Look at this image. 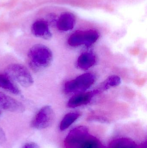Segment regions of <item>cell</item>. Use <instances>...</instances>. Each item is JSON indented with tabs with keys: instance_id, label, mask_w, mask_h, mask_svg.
Here are the masks:
<instances>
[{
	"instance_id": "1",
	"label": "cell",
	"mask_w": 147,
	"mask_h": 148,
	"mask_svg": "<svg viewBox=\"0 0 147 148\" xmlns=\"http://www.w3.org/2000/svg\"><path fill=\"white\" fill-rule=\"evenodd\" d=\"M28 65L35 73H39L49 66L53 60L51 49L45 45H34L28 53Z\"/></svg>"
},
{
	"instance_id": "2",
	"label": "cell",
	"mask_w": 147,
	"mask_h": 148,
	"mask_svg": "<svg viewBox=\"0 0 147 148\" xmlns=\"http://www.w3.org/2000/svg\"><path fill=\"white\" fill-rule=\"evenodd\" d=\"M96 77L93 74L86 73L66 82L65 84V91L67 93H78L85 92L95 82Z\"/></svg>"
},
{
	"instance_id": "3",
	"label": "cell",
	"mask_w": 147,
	"mask_h": 148,
	"mask_svg": "<svg viewBox=\"0 0 147 148\" xmlns=\"http://www.w3.org/2000/svg\"><path fill=\"white\" fill-rule=\"evenodd\" d=\"M5 72L9 77L22 87L28 88L33 83L32 76L23 65L16 63L10 64L6 68Z\"/></svg>"
},
{
	"instance_id": "4",
	"label": "cell",
	"mask_w": 147,
	"mask_h": 148,
	"mask_svg": "<svg viewBox=\"0 0 147 148\" xmlns=\"http://www.w3.org/2000/svg\"><path fill=\"white\" fill-rule=\"evenodd\" d=\"M90 134L89 129L85 126L74 128L68 133L64 141L65 148H81Z\"/></svg>"
},
{
	"instance_id": "5",
	"label": "cell",
	"mask_w": 147,
	"mask_h": 148,
	"mask_svg": "<svg viewBox=\"0 0 147 148\" xmlns=\"http://www.w3.org/2000/svg\"><path fill=\"white\" fill-rule=\"evenodd\" d=\"M98 37V32L94 29L77 31L70 36L68 42L72 47H77L82 45L90 47L96 42Z\"/></svg>"
},
{
	"instance_id": "6",
	"label": "cell",
	"mask_w": 147,
	"mask_h": 148,
	"mask_svg": "<svg viewBox=\"0 0 147 148\" xmlns=\"http://www.w3.org/2000/svg\"><path fill=\"white\" fill-rule=\"evenodd\" d=\"M54 114L51 106L47 105L39 110L32 121V127L42 130L50 127L54 121Z\"/></svg>"
},
{
	"instance_id": "7",
	"label": "cell",
	"mask_w": 147,
	"mask_h": 148,
	"mask_svg": "<svg viewBox=\"0 0 147 148\" xmlns=\"http://www.w3.org/2000/svg\"><path fill=\"white\" fill-rule=\"evenodd\" d=\"M0 108L14 113H22L25 109L20 102L1 92H0Z\"/></svg>"
},
{
	"instance_id": "8",
	"label": "cell",
	"mask_w": 147,
	"mask_h": 148,
	"mask_svg": "<svg viewBox=\"0 0 147 148\" xmlns=\"http://www.w3.org/2000/svg\"><path fill=\"white\" fill-rule=\"evenodd\" d=\"M99 94L97 90L93 91L78 93L73 96L67 103V107L76 108L83 105H86L92 100L96 95Z\"/></svg>"
},
{
	"instance_id": "9",
	"label": "cell",
	"mask_w": 147,
	"mask_h": 148,
	"mask_svg": "<svg viewBox=\"0 0 147 148\" xmlns=\"http://www.w3.org/2000/svg\"><path fill=\"white\" fill-rule=\"evenodd\" d=\"M31 31L35 36L45 40L50 39L52 36L48 24L46 22L42 20L35 22L32 25Z\"/></svg>"
},
{
	"instance_id": "10",
	"label": "cell",
	"mask_w": 147,
	"mask_h": 148,
	"mask_svg": "<svg viewBox=\"0 0 147 148\" xmlns=\"http://www.w3.org/2000/svg\"><path fill=\"white\" fill-rule=\"evenodd\" d=\"M75 23L74 16L70 13L62 14L57 21L58 29L61 31H67L73 28Z\"/></svg>"
},
{
	"instance_id": "11",
	"label": "cell",
	"mask_w": 147,
	"mask_h": 148,
	"mask_svg": "<svg viewBox=\"0 0 147 148\" xmlns=\"http://www.w3.org/2000/svg\"><path fill=\"white\" fill-rule=\"evenodd\" d=\"M13 80L7 74H0V88L14 95H20V91Z\"/></svg>"
},
{
	"instance_id": "12",
	"label": "cell",
	"mask_w": 147,
	"mask_h": 148,
	"mask_svg": "<svg viewBox=\"0 0 147 148\" xmlns=\"http://www.w3.org/2000/svg\"><path fill=\"white\" fill-rule=\"evenodd\" d=\"M96 62V57L91 53H83L79 57L77 62L78 66L79 68L87 70L93 66Z\"/></svg>"
},
{
	"instance_id": "13",
	"label": "cell",
	"mask_w": 147,
	"mask_h": 148,
	"mask_svg": "<svg viewBox=\"0 0 147 148\" xmlns=\"http://www.w3.org/2000/svg\"><path fill=\"white\" fill-rule=\"evenodd\" d=\"M110 148H137V146L131 139L122 137L112 141L110 143Z\"/></svg>"
},
{
	"instance_id": "14",
	"label": "cell",
	"mask_w": 147,
	"mask_h": 148,
	"mask_svg": "<svg viewBox=\"0 0 147 148\" xmlns=\"http://www.w3.org/2000/svg\"><path fill=\"white\" fill-rule=\"evenodd\" d=\"M81 116L79 112H70L66 114L60 124V129L64 131L69 128Z\"/></svg>"
},
{
	"instance_id": "15",
	"label": "cell",
	"mask_w": 147,
	"mask_h": 148,
	"mask_svg": "<svg viewBox=\"0 0 147 148\" xmlns=\"http://www.w3.org/2000/svg\"><path fill=\"white\" fill-rule=\"evenodd\" d=\"M121 82V78L117 75H112L109 77L97 89L98 93L107 90L111 87H115L120 85Z\"/></svg>"
},
{
	"instance_id": "16",
	"label": "cell",
	"mask_w": 147,
	"mask_h": 148,
	"mask_svg": "<svg viewBox=\"0 0 147 148\" xmlns=\"http://www.w3.org/2000/svg\"><path fill=\"white\" fill-rule=\"evenodd\" d=\"M81 148H104V146L97 138L90 134Z\"/></svg>"
},
{
	"instance_id": "17",
	"label": "cell",
	"mask_w": 147,
	"mask_h": 148,
	"mask_svg": "<svg viewBox=\"0 0 147 148\" xmlns=\"http://www.w3.org/2000/svg\"><path fill=\"white\" fill-rule=\"evenodd\" d=\"M22 148H40L37 143L34 142H29L26 143Z\"/></svg>"
},
{
	"instance_id": "18",
	"label": "cell",
	"mask_w": 147,
	"mask_h": 148,
	"mask_svg": "<svg viewBox=\"0 0 147 148\" xmlns=\"http://www.w3.org/2000/svg\"><path fill=\"white\" fill-rule=\"evenodd\" d=\"M6 141L5 134L1 128L0 127V145L3 144Z\"/></svg>"
},
{
	"instance_id": "19",
	"label": "cell",
	"mask_w": 147,
	"mask_h": 148,
	"mask_svg": "<svg viewBox=\"0 0 147 148\" xmlns=\"http://www.w3.org/2000/svg\"><path fill=\"white\" fill-rule=\"evenodd\" d=\"M140 148H147L146 142L143 143L141 146Z\"/></svg>"
}]
</instances>
